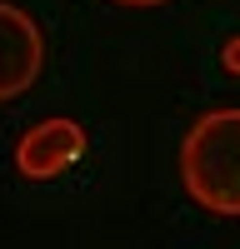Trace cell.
<instances>
[{"label":"cell","mask_w":240,"mask_h":249,"mask_svg":"<svg viewBox=\"0 0 240 249\" xmlns=\"http://www.w3.org/2000/svg\"><path fill=\"white\" fill-rule=\"evenodd\" d=\"M180 184L210 214H240V110H205L180 140Z\"/></svg>","instance_id":"cell-1"},{"label":"cell","mask_w":240,"mask_h":249,"mask_svg":"<svg viewBox=\"0 0 240 249\" xmlns=\"http://www.w3.org/2000/svg\"><path fill=\"white\" fill-rule=\"evenodd\" d=\"M40 65H45V35L35 15L15 0H0V100L25 95L40 80Z\"/></svg>","instance_id":"cell-2"},{"label":"cell","mask_w":240,"mask_h":249,"mask_svg":"<svg viewBox=\"0 0 240 249\" xmlns=\"http://www.w3.org/2000/svg\"><path fill=\"white\" fill-rule=\"evenodd\" d=\"M80 155H85V130H80L75 120H65V115H50V120H40V124H30V130L20 135L15 170L25 179H55L60 170H70Z\"/></svg>","instance_id":"cell-3"},{"label":"cell","mask_w":240,"mask_h":249,"mask_svg":"<svg viewBox=\"0 0 240 249\" xmlns=\"http://www.w3.org/2000/svg\"><path fill=\"white\" fill-rule=\"evenodd\" d=\"M225 65H230V70L240 75V35H235V40H230V45H225Z\"/></svg>","instance_id":"cell-4"},{"label":"cell","mask_w":240,"mask_h":249,"mask_svg":"<svg viewBox=\"0 0 240 249\" xmlns=\"http://www.w3.org/2000/svg\"><path fill=\"white\" fill-rule=\"evenodd\" d=\"M110 5H135V10H145V5H165V0H110Z\"/></svg>","instance_id":"cell-5"}]
</instances>
